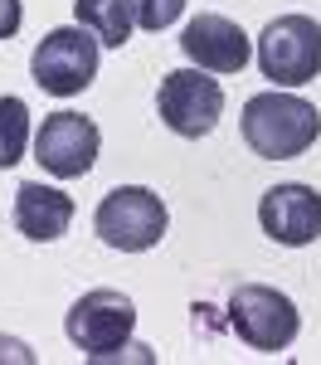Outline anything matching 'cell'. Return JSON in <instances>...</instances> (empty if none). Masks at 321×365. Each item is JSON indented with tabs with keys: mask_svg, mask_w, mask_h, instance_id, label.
I'll return each mask as SVG.
<instances>
[{
	"mask_svg": "<svg viewBox=\"0 0 321 365\" xmlns=\"http://www.w3.org/2000/svg\"><path fill=\"white\" fill-rule=\"evenodd\" d=\"M166 205L156 190L146 185H117L102 195L98 215H93V229L107 249H122V253H146L166 239Z\"/></svg>",
	"mask_w": 321,
	"mask_h": 365,
	"instance_id": "3",
	"label": "cell"
},
{
	"mask_svg": "<svg viewBox=\"0 0 321 365\" xmlns=\"http://www.w3.org/2000/svg\"><path fill=\"white\" fill-rule=\"evenodd\" d=\"M258 225L283 249H307L321 239V195L312 185H273L258 205Z\"/></svg>",
	"mask_w": 321,
	"mask_h": 365,
	"instance_id": "9",
	"label": "cell"
},
{
	"mask_svg": "<svg viewBox=\"0 0 321 365\" xmlns=\"http://www.w3.org/2000/svg\"><path fill=\"white\" fill-rule=\"evenodd\" d=\"M258 68L278 88L312 83L321 73V25L312 15H283L258 34Z\"/></svg>",
	"mask_w": 321,
	"mask_h": 365,
	"instance_id": "4",
	"label": "cell"
},
{
	"mask_svg": "<svg viewBox=\"0 0 321 365\" xmlns=\"http://www.w3.org/2000/svg\"><path fill=\"white\" fill-rule=\"evenodd\" d=\"M29 73L34 83L54 98H73L83 93L93 78H98V39L88 34L83 25H68V29H49L39 39V49L29 58Z\"/></svg>",
	"mask_w": 321,
	"mask_h": 365,
	"instance_id": "6",
	"label": "cell"
},
{
	"mask_svg": "<svg viewBox=\"0 0 321 365\" xmlns=\"http://www.w3.org/2000/svg\"><path fill=\"white\" fill-rule=\"evenodd\" d=\"M156 113L171 127L175 137H209L214 122L224 113V88L214 83L204 68H175L161 78V93H156Z\"/></svg>",
	"mask_w": 321,
	"mask_h": 365,
	"instance_id": "7",
	"label": "cell"
},
{
	"mask_svg": "<svg viewBox=\"0 0 321 365\" xmlns=\"http://www.w3.org/2000/svg\"><path fill=\"white\" fill-rule=\"evenodd\" d=\"M321 132V117L307 98L297 93H258L243 103V141L263 161H292L302 156Z\"/></svg>",
	"mask_w": 321,
	"mask_h": 365,
	"instance_id": "1",
	"label": "cell"
},
{
	"mask_svg": "<svg viewBox=\"0 0 321 365\" xmlns=\"http://www.w3.org/2000/svg\"><path fill=\"white\" fill-rule=\"evenodd\" d=\"M229 327L238 331L243 346H253L263 356H278L297 341L302 317H297V302L288 292H278L268 282H238L229 297Z\"/></svg>",
	"mask_w": 321,
	"mask_h": 365,
	"instance_id": "2",
	"label": "cell"
},
{
	"mask_svg": "<svg viewBox=\"0 0 321 365\" xmlns=\"http://www.w3.org/2000/svg\"><path fill=\"white\" fill-rule=\"evenodd\" d=\"M98 127L93 117L83 113H54L44 117L39 137H34V161L58 175V180H73V175H88L93 161H98Z\"/></svg>",
	"mask_w": 321,
	"mask_h": 365,
	"instance_id": "8",
	"label": "cell"
},
{
	"mask_svg": "<svg viewBox=\"0 0 321 365\" xmlns=\"http://www.w3.org/2000/svg\"><path fill=\"white\" fill-rule=\"evenodd\" d=\"M68 341L93 356V361H107L117 356L127 341H132V327H137V307H132V297L127 292H117V287H93L83 292L73 307H68Z\"/></svg>",
	"mask_w": 321,
	"mask_h": 365,
	"instance_id": "5",
	"label": "cell"
},
{
	"mask_svg": "<svg viewBox=\"0 0 321 365\" xmlns=\"http://www.w3.org/2000/svg\"><path fill=\"white\" fill-rule=\"evenodd\" d=\"M29 146V108L20 98H0V170H10Z\"/></svg>",
	"mask_w": 321,
	"mask_h": 365,
	"instance_id": "13",
	"label": "cell"
},
{
	"mask_svg": "<svg viewBox=\"0 0 321 365\" xmlns=\"http://www.w3.org/2000/svg\"><path fill=\"white\" fill-rule=\"evenodd\" d=\"M180 49H185V58H195L209 73H243V63H248V34L233 20L204 10V15H195L190 25L180 29Z\"/></svg>",
	"mask_w": 321,
	"mask_h": 365,
	"instance_id": "10",
	"label": "cell"
},
{
	"mask_svg": "<svg viewBox=\"0 0 321 365\" xmlns=\"http://www.w3.org/2000/svg\"><path fill=\"white\" fill-rule=\"evenodd\" d=\"M73 15H78V25H83L98 44H107V49H122V44L132 39V25H137L132 0H78Z\"/></svg>",
	"mask_w": 321,
	"mask_h": 365,
	"instance_id": "12",
	"label": "cell"
},
{
	"mask_svg": "<svg viewBox=\"0 0 321 365\" xmlns=\"http://www.w3.org/2000/svg\"><path fill=\"white\" fill-rule=\"evenodd\" d=\"M0 351H5L10 361H34V356H29V351L20 346V341H0Z\"/></svg>",
	"mask_w": 321,
	"mask_h": 365,
	"instance_id": "16",
	"label": "cell"
},
{
	"mask_svg": "<svg viewBox=\"0 0 321 365\" xmlns=\"http://www.w3.org/2000/svg\"><path fill=\"white\" fill-rule=\"evenodd\" d=\"M15 225H20V234L34 239V244H54V239H63L68 225H73V200L63 195V190H54V185L29 180V185L15 190Z\"/></svg>",
	"mask_w": 321,
	"mask_h": 365,
	"instance_id": "11",
	"label": "cell"
},
{
	"mask_svg": "<svg viewBox=\"0 0 321 365\" xmlns=\"http://www.w3.org/2000/svg\"><path fill=\"white\" fill-rule=\"evenodd\" d=\"M132 10H137V25L142 29H166L180 20V10H185V0H132Z\"/></svg>",
	"mask_w": 321,
	"mask_h": 365,
	"instance_id": "14",
	"label": "cell"
},
{
	"mask_svg": "<svg viewBox=\"0 0 321 365\" xmlns=\"http://www.w3.org/2000/svg\"><path fill=\"white\" fill-rule=\"evenodd\" d=\"M20 20H25V5L20 0H0V39H15Z\"/></svg>",
	"mask_w": 321,
	"mask_h": 365,
	"instance_id": "15",
	"label": "cell"
}]
</instances>
